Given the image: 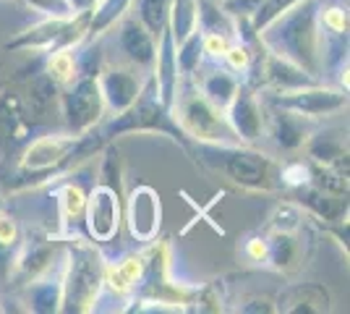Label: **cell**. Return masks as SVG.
<instances>
[{"label": "cell", "mask_w": 350, "mask_h": 314, "mask_svg": "<svg viewBox=\"0 0 350 314\" xmlns=\"http://www.w3.org/2000/svg\"><path fill=\"white\" fill-rule=\"evenodd\" d=\"M264 134L272 136L282 152H295L306 144L314 129H311V118H304L293 110L272 105L269 116L264 118Z\"/></svg>", "instance_id": "obj_13"}, {"label": "cell", "mask_w": 350, "mask_h": 314, "mask_svg": "<svg viewBox=\"0 0 350 314\" xmlns=\"http://www.w3.org/2000/svg\"><path fill=\"white\" fill-rule=\"evenodd\" d=\"M97 84L103 92L105 110L110 116H116L120 110H126L136 100V94L142 92V79L129 68H107L97 76Z\"/></svg>", "instance_id": "obj_14"}, {"label": "cell", "mask_w": 350, "mask_h": 314, "mask_svg": "<svg viewBox=\"0 0 350 314\" xmlns=\"http://www.w3.org/2000/svg\"><path fill=\"white\" fill-rule=\"evenodd\" d=\"M308 296L304 299H295V296H280V309H285V312H317L311 304H319L321 309H327V293H324V288L317 283H308L306 288Z\"/></svg>", "instance_id": "obj_32"}, {"label": "cell", "mask_w": 350, "mask_h": 314, "mask_svg": "<svg viewBox=\"0 0 350 314\" xmlns=\"http://www.w3.org/2000/svg\"><path fill=\"white\" fill-rule=\"evenodd\" d=\"M152 81H154L160 103L167 110H173L178 92H180V68H178V55H175V40L167 27L162 29L160 40H157V55L152 63Z\"/></svg>", "instance_id": "obj_12"}, {"label": "cell", "mask_w": 350, "mask_h": 314, "mask_svg": "<svg viewBox=\"0 0 350 314\" xmlns=\"http://www.w3.org/2000/svg\"><path fill=\"white\" fill-rule=\"evenodd\" d=\"M84 207H87V192L79 183H66L58 192V218L63 239L76 233V223H84Z\"/></svg>", "instance_id": "obj_19"}, {"label": "cell", "mask_w": 350, "mask_h": 314, "mask_svg": "<svg viewBox=\"0 0 350 314\" xmlns=\"http://www.w3.org/2000/svg\"><path fill=\"white\" fill-rule=\"evenodd\" d=\"M319 31L335 40H348V5L342 3L319 5Z\"/></svg>", "instance_id": "obj_28"}, {"label": "cell", "mask_w": 350, "mask_h": 314, "mask_svg": "<svg viewBox=\"0 0 350 314\" xmlns=\"http://www.w3.org/2000/svg\"><path fill=\"white\" fill-rule=\"evenodd\" d=\"M31 312H60V275L55 280H37L29 288Z\"/></svg>", "instance_id": "obj_27"}, {"label": "cell", "mask_w": 350, "mask_h": 314, "mask_svg": "<svg viewBox=\"0 0 350 314\" xmlns=\"http://www.w3.org/2000/svg\"><path fill=\"white\" fill-rule=\"evenodd\" d=\"M267 241H269L267 265H272V267L280 270V272L295 267V262H298V257H301V246H298V241H295V233L272 231V236Z\"/></svg>", "instance_id": "obj_24"}, {"label": "cell", "mask_w": 350, "mask_h": 314, "mask_svg": "<svg viewBox=\"0 0 350 314\" xmlns=\"http://www.w3.org/2000/svg\"><path fill=\"white\" fill-rule=\"evenodd\" d=\"M0 244L3 246H11V249H18L21 244V231H18V223L8 212L0 209Z\"/></svg>", "instance_id": "obj_38"}, {"label": "cell", "mask_w": 350, "mask_h": 314, "mask_svg": "<svg viewBox=\"0 0 350 314\" xmlns=\"http://www.w3.org/2000/svg\"><path fill=\"white\" fill-rule=\"evenodd\" d=\"M267 103L293 110L304 118H324V116H335L348 105V92L332 90V87H319L306 84V87H295V90H275L267 94Z\"/></svg>", "instance_id": "obj_8"}, {"label": "cell", "mask_w": 350, "mask_h": 314, "mask_svg": "<svg viewBox=\"0 0 350 314\" xmlns=\"http://www.w3.org/2000/svg\"><path fill=\"white\" fill-rule=\"evenodd\" d=\"M175 55H178V68L180 76H191L199 63H202V31L196 29L189 40H183L180 45H175Z\"/></svg>", "instance_id": "obj_30"}, {"label": "cell", "mask_w": 350, "mask_h": 314, "mask_svg": "<svg viewBox=\"0 0 350 314\" xmlns=\"http://www.w3.org/2000/svg\"><path fill=\"white\" fill-rule=\"evenodd\" d=\"M118 42H120V50L126 53V58L131 60L136 68H152L154 55H157V40L149 34V29L136 16L120 24Z\"/></svg>", "instance_id": "obj_15"}, {"label": "cell", "mask_w": 350, "mask_h": 314, "mask_svg": "<svg viewBox=\"0 0 350 314\" xmlns=\"http://www.w3.org/2000/svg\"><path fill=\"white\" fill-rule=\"evenodd\" d=\"M238 84H241V81H238L230 71H212V74H206L204 79H202L199 92H202L215 107H219V110L225 113V107L233 100Z\"/></svg>", "instance_id": "obj_23"}, {"label": "cell", "mask_w": 350, "mask_h": 314, "mask_svg": "<svg viewBox=\"0 0 350 314\" xmlns=\"http://www.w3.org/2000/svg\"><path fill=\"white\" fill-rule=\"evenodd\" d=\"M0 209H3V199H0Z\"/></svg>", "instance_id": "obj_41"}, {"label": "cell", "mask_w": 350, "mask_h": 314, "mask_svg": "<svg viewBox=\"0 0 350 314\" xmlns=\"http://www.w3.org/2000/svg\"><path fill=\"white\" fill-rule=\"evenodd\" d=\"M84 225L94 241H113L120 228V192L97 183L87 194L84 207Z\"/></svg>", "instance_id": "obj_9"}, {"label": "cell", "mask_w": 350, "mask_h": 314, "mask_svg": "<svg viewBox=\"0 0 350 314\" xmlns=\"http://www.w3.org/2000/svg\"><path fill=\"white\" fill-rule=\"evenodd\" d=\"M267 254H269V241L264 239V236H251L246 241V257L251 262L267 265Z\"/></svg>", "instance_id": "obj_39"}, {"label": "cell", "mask_w": 350, "mask_h": 314, "mask_svg": "<svg viewBox=\"0 0 350 314\" xmlns=\"http://www.w3.org/2000/svg\"><path fill=\"white\" fill-rule=\"evenodd\" d=\"M199 31H222L235 37V18L217 0H199Z\"/></svg>", "instance_id": "obj_26"}, {"label": "cell", "mask_w": 350, "mask_h": 314, "mask_svg": "<svg viewBox=\"0 0 350 314\" xmlns=\"http://www.w3.org/2000/svg\"><path fill=\"white\" fill-rule=\"evenodd\" d=\"M21 134H24V126H21L18 103L14 97H3L0 100V144L11 139H21Z\"/></svg>", "instance_id": "obj_29"}, {"label": "cell", "mask_w": 350, "mask_h": 314, "mask_svg": "<svg viewBox=\"0 0 350 314\" xmlns=\"http://www.w3.org/2000/svg\"><path fill=\"white\" fill-rule=\"evenodd\" d=\"M105 259L100 249L79 233L66 236L60 267V312H92L103 291Z\"/></svg>", "instance_id": "obj_2"}, {"label": "cell", "mask_w": 350, "mask_h": 314, "mask_svg": "<svg viewBox=\"0 0 350 314\" xmlns=\"http://www.w3.org/2000/svg\"><path fill=\"white\" fill-rule=\"evenodd\" d=\"M123 134H165L173 142H178L180 147H191V139L180 129V123L175 120L173 110H167L160 103L152 76L142 84V92L136 94V100L105 123L100 136L107 142V139H116Z\"/></svg>", "instance_id": "obj_4"}, {"label": "cell", "mask_w": 350, "mask_h": 314, "mask_svg": "<svg viewBox=\"0 0 350 314\" xmlns=\"http://www.w3.org/2000/svg\"><path fill=\"white\" fill-rule=\"evenodd\" d=\"M133 5V0H94L89 5V37H100L110 27H116L126 11Z\"/></svg>", "instance_id": "obj_21"}, {"label": "cell", "mask_w": 350, "mask_h": 314, "mask_svg": "<svg viewBox=\"0 0 350 314\" xmlns=\"http://www.w3.org/2000/svg\"><path fill=\"white\" fill-rule=\"evenodd\" d=\"M71 3H73V8H76V14H79V11H87L94 0H71Z\"/></svg>", "instance_id": "obj_40"}, {"label": "cell", "mask_w": 350, "mask_h": 314, "mask_svg": "<svg viewBox=\"0 0 350 314\" xmlns=\"http://www.w3.org/2000/svg\"><path fill=\"white\" fill-rule=\"evenodd\" d=\"M31 11L42 16H53V18H68L76 14L71 0H24Z\"/></svg>", "instance_id": "obj_36"}, {"label": "cell", "mask_w": 350, "mask_h": 314, "mask_svg": "<svg viewBox=\"0 0 350 314\" xmlns=\"http://www.w3.org/2000/svg\"><path fill=\"white\" fill-rule=\"evenodd\" d=\"M175 120L186 131L189 139L202 142V144H238L230 123L225 113L215 107L199 90L178 92V100L173 107Z\"/></svg>", "instance_id": "obj_5"}, {"label": "cell", "mask_w": 350, "mask_h": 314, "mask_svg": "<svg viewBox=\"0 0 350 314\" xmlns=\"http://www.w3.org/2000/svg\"><path fill=\"white\" fill-rule=\"evenodd\" d=\"M295 3H301V0H262V5L256 8V14L251 16V31L259 34L272 18H278L280 14H285Z\"/></svg>", "instance_id": "obj_33"}, {"label": "cell", "mask_w": 350, "mask_h": 314, "mask_svg": "<svg viewBox=\"0 0 350 314\" xmlns=\"http://www.w3.org/2000/svg\"><path fill=\"white\" fill-rule=\"evenodd\" d=\"M73 50L76 47H58V50H50L47 53L44 74H47V79L55 87H66V84H71L73 79L79 76V58H76Z\"/></svg>", "instance_id": "obj_22"}, {"label": "cell", "mask_w": 350, "mask_h": 314, "mask_svg": "<svg viewBox=\"0 0 350 314\" xmlns=\"http://www.w3.org/2000/svg\"><path fill=\"white\" fill-rule=\"evenodd\" d=\"M199 160L212 168H217L219 173H225L228 179L251 189V192H275L282 186L280 181V165L264 155L256 152L251 144H196Z\"/></svg>", "instance_id": "obj_3"}, {"label": "cell", "mask_w": 350, "mask_h": 314, "mask_svg": "<svg viewBox=\"0 0 350 314\" xmlns=\"http://www.w3.org/2000/svg\"><path fill=\"white\" fill-rule=\"evenodd\" d=\"M304 147L308 150L311 163L324 165V168H337L340 173L342 170L348 173V147H345L340 134H324V131L311 134Z\"/></svg>", "instance_id": "obj_18"}, {"label": "cell", "mask_w": 350, "mask_h": 314, "mask_svg": "<svg viewBox=\"0 0 350 314\" xmlns=\"http://www.w3.org/2000/svg\"><path fill=\"white\" fill-rule=\"evenodd\" d=\"M235 37L222 34V31H202V55L212 60H222V55L228 53V47Z\"/></svg>", "instance_id": "obj_35"}, {"label": "cell", "mask_w": 350, "mask_h": 314, "mask_svg": "<svg viewBox=\"0 0 350 314\" xmlns=\"http://www.w3.org/2000/svg\"><path fill=\"white\" fill-rule=\"evenodd\" d=\"M259 45L267 53L291 60L308 76H319L324 58V40L319 31V0H301L285 14L272 18L259 34Z\"/></svg>", "instance_id": "obj_1"}, {"label": "cell", "mask_w": 350, "mask_h": 314, "mask_svg": "<svg viewBox=\"0 0 350 314\" xmlns=\"http://www.w3.org/2000/svg\"><path fill=\"white\" fill-rule=\"evenodd\" d=\"M167 29L173 34L175 45L189 40L191 34L199 29V0H170Z\"/></svg>", "instance_id": "obj_20"}, {"label": "cell", "mask_w": 350, "mask_h": 314, "mask_svg": "<svg viewBox=\"0 0 350 314\" xmlns=\"http://www.w3.org/2000/svg\"><path fill=\"white\" fill-rule=\"evenodd\" d=\"M301 220H304V207L295 205V202H282V205H278L275 212H272L269 228H272V231H280V233H298Z\"/></svg>", "instance_id": "obj_31"}, {"label": "cell", "mask_w": 350, "mask_h": 314, "mask_svg": "<svg viewBox=\"0 0 350 314\" xmlns=\"http://www.w3.org/2000/svg\"><path fill=\"white\" fill-rule=\"evenodd\" d=\"M60 103H63V113H66L71 134L92 131L105 116V103L100 84H97V74L76 76L71 84L63 87Z\"/></svg>", "instance_id": "obj_7"}, {"label": "cell", "mask_w": 350, "mask_h": 314, "mask_svg": "<svg viewBox=\"0 0 350 314\" xmlns=\"http://www.w3.org/2000/svg\"><path fill=\"white\" fill-rule=\"evenodd\" d=\"M219 5L233 16L235 21H248L251 24V16L256 14V8L262 5V0H222Z\"/></svg>", "instance_id": "obj_37"}, {"label": "cell", "mask_w": 350, "mask_h": 314, "mask_svg": "<svg viewBox=\"0 0 350 314\" xmlns=\"http://www.w3.org/2000/svg\"><path fill=\"white\" fill-rule=\"evenodd\" d=\"M136 18L144 24L154 40H160L162 29L167 27V14H170V0H133Z\"/></svg>", "instance_id": "obj_25"}, {"label": "cell", "mask_w": 350, "mask_h": 314, "mask_svg": "<svg viewBox=\"0 0 350 314\" xmlns=\"http://www.w3.org/2000/svg\"><path fill=\"white\" fill-rule=\"evenodd\" d=\"M126 220H129V233L136 241L149 244V241L157 239V231H160V220H162L160 194L152 186H144V183L131 189Z\"/></svg>", "instance_id": "obj_11"}, {"label": "cell", "mask_w": 350, "mask_h": 314, "mask_svg": "<svg viewBox=\"0 0 350 314\" xmlns=\"http://www.w3.org/2000/svg\"><path fill=\"white\" fill-rule=\"evenodd\" d=\"M89 37V11L68 16V18H53L44 16L40 24H34L14 40H8V50H31V53H50L58 47H79Z\"/></svg>", "instance_id": "obj_6"}, {"label": "cell", "mask_w": 350, "mask_h": 314, "mask_svg": "<svg viewBox=\"0 0 350 314\" xmlns=\"http://www.w3.org/2000/svg\"><path fill=\"white\" fill-rule=\"evenodd\" d=\"M146 267V257L144 252H133V254H126L123 259H118L116 265H105V280L103 288H107L113 296L118 299H126L131 296L133 291L142 285V275H144Z\"/></svg>", "instance_id": "obj_16"}, {"label": "cell", "mask_w": 350, "mask_h": 314, "mask_svg": "<svg viewBox=\"0 0 350 314\" xmlns=\"http://www.w3.org/2000/svg\"><path fill=\"white\" fill-rule=\"evenodd\" d=\"M225 118L230 123L238 144H256L264 136L262 100L248 84H238L233 100L225 107Z\"/></svg>", "instance_id": "obj_10"}, {"label": "cell", "mask_w": 350, "mask_h": 314, "mask_svg": "<svg viewBox=\"0 0 350 314\" xmlns=\"http://www.w3.org/2000/svg\"><path fill=\"white\" fill-rule=\"evenodd\" d=\"M293 202L308 209L311 215H317L321 220H332V223H342L348 215V199H342V194H335V192H324L314 183L298 186Z\"/></svg>", "instance_id": "obj_17"}, {"label": "cell", "mask_w": 350, "mask_h": 314, "mask_svg": "<svg viewBox=\"0 0 350 314\" xmlns=\"http://www.w3.org/2000/svg\"><path fill=\"white\" fill-rule=\"evenodd\" d=\"M222 60L228 63V71L246 74V71H251V66H254V53L246 45V40H233L230 47H228V53L222 55Z\"/></svg>", "instance_id": "obj_34"}]
</instances>
